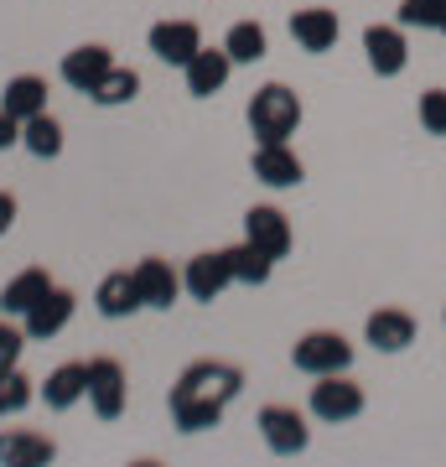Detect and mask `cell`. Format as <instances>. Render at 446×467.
<instances>
[{
  "mask_svg": "<svg viewBox=\"0 0 446 467\" xmlns=\"http://www.w3.org/2000/svg\"><path fill=\"white\" fill-rule=\"evenodd\" d=\"M88 395V364H57L42 379V400H47V410H73V405Z\"/></svg>",
  "mask_w": 446,
  "mask_h": 467,
  "instance_id": "44dd1931",
  "label": "cell"
},
{
  "mask_svg": "<svg viewBox=\"0 0 446 467\" xmlns=\"http://www.w3.org/2000/svg\"><path fill=\"white\" fill-rule=\"evenodd\" d=\"M36 395H42V389H32V379H26L16 364L0 368V416H21Z\"/></svg>",
  "mask_w": 446,
  "mask_h": 467,
  "instance_id": "4316f807",
  "label": "cell"
},
{
  "mask_svg": "<svg viewBox=\"0 0 446 467\" xmlns=\"http://www.w3.org/2000/svg\"><path fill=\"white\" fill-rule=\"evenodd\" d=\"M73 312H78V296H73L67 285H52L47 296H42L32 312L21 317V327H26V337H32V343H47V337H57L67 322H73Z\"/></svg>",
  "mask_w": 446,
  "mask_h": 467,
  "instance_id": "4fadbf2b",
  "label": "cell"
},
{
  "mask_svg": "<svg viewBox=\"0 0 446 467\" xmlns=\"http://www.w3.org/2000/svg\"><path fill=\"white\" fill-rule=\"evenodd\" d=\"M441 322H446V312H441Z\"/></svg>",
  "mask_w": 446,
  "mask_h": 467,
  "instance_id": "836d02e7",
  "label": "cell"
},
{
  "mask_svg": "<svg viewBox=\"0 0 446 467\" xmlns=\"http://www.w3.org/2000/svg\"><path fill=\"white\" fill-rule=\"evenodd\" d=\"M229 285H233V270H229V254H223V250H202V254H192V260H187L182 291L192 301H218Z\"/></svg>",
  "mask_w": 446,
  "mask_h": 467,
  "instance_id": "9c48e42d",
  "label": "cell"
},
{
  "mask_svg": "<svg viewBox=\"0 0 446 467\" xmlns=\"http://www.w3.org/2000/svg\"><path fill=\"white\" fill-rule=\"evenodd\" d=\"M146 47L156 52L161 63L187 67L202 47V32H198V21H156V26L146 32Z\"/></svg>",
  "mask_w": 446,
  "mask_h": 467,
  "instance_id": "7c38bea8",
  "label": "cell"
},
{
  "mask_svg": "<svg viewBox=\"0 0 446 467\" xmlns=\"http://www.w3.org/2000/svg\"><path fill=\"white\" fill-rule=\"evenodd\" d=\"M11 146H21V119L0 109V150H11Z\"/></svg>",
  "mask_w": 446,
  "mask_h": 467,
  "instance_id": "4dcf8cb0",
  "label": "cell"
},
{
  "mask_svg": "<svg viewBox=\"0 0 446 467\" xmlns=\"http://www.w3.org/2000/svg\"><path fill=\"white\" fill-rule=\"evenodd\" d=\"M11 223H16V198H11V192L0 187V239L11 234Z\"/></svg>",
  "mask_w": 446,
  "mask_h": 467,
  "instance_id": "1f68e13d",
  "label": "cell"
},
{
  "mask_svg": "<svg viewBox=\"0 0 446 467\" xmlns=\"http://www.w3.org/2000/svg\"><path fill=\"white\" fill-rule=\"evenodd\" d=\"M249 119V135L254 140H291V135L301 130V99H296V88H285V84H260L254 88V99H249L244 109Z\"/></svg>",
  "mask_w": 446,
  "mask_h": 467,
  "instance_id": "7a4b0ae2",
  "label": "cell"
},
{
  "mask_svg": "<svg viewBox=\"0 0 446 467\" xmlns=\"http://www.w3.org/2000/svg\"><path fill=\"white\" fill-rule=\"evenodd\" d=\"M223 52L233 57V67L239 63H260L264 52H270V36H264L260 21H233L229 36H223Z\"/></svg>",
  "mask_w": 446,
  "mask_h": 467,
  "instance_id": "d4e9b609",
  "label": "cell"
},
{
  "mask_svg": "<svg viewBox=\"0 0 446 467\" xmlns=\"http://www.w3.org/2000/svg\"><path fill=\"white\" fill-rule=\"evenodd\" d=\"M244 239L254 244V250H264L270 260H285V254H291V244H296L291 218H285L281 208H270V202H254V208L244 213Z\"/></svg>",
  "mask_w": 446,
  "mask_h": 467,
  "instance_id": "52a82bcc",
  "label": "cell"
},
{
  "mask_svg": "<svg viewBox=\"0 0 446 467\" xmlns=\"http://www.w3.org/2000/svg\"><path fill=\"white\" fill-rule=\"evenodd\" d=\"M0 109L16 119H32L47 109V78L42 73H16L11 84H5V94H0Z\"/></svg>",
  "mask_w": 446,
  "mask_h": 467,
  "instance_id": "7402d4cb",
  "label": "cell"
},
{
  "mask_svg": "<svg viewBox=\"0 0 446 467\" xmlns=\"http://www.w3.org/2000/svg\"><path fill=\"white\" fill-rule=\"evenodd\" d=\"M135 94H140V73H135V67H109V73H104L99 78V88H94V94H88V99L99 104V109H119V104H130Z\"/></svg>",
  "mask_w": 446,
  "mask_h": 467,
  "instance_id": "484cf974",
  "label": "cell"
},
{
  "mask_svg": "<svg viewBox=\"0 0 446 467\" xmlns=\"http://www.w3.org/2000/svg\"><path fill=\"white\" fill-rule=\"evenodd\" d=\"M239 389H244V374L233 364H223V358H198V364H187L182 379L171 384V400H166L177 431L198 436V431H208V426H218Z\"/></svg>",
  "mask_w": 446,
  "mask_h": 467,
  "instance_id": "6da1fadb",
  "label": "cell"
},
{
  "mask_svg": "<svg viewBox=\"0 0 446 467\" xmlns=\"http://www.w3.org/2000/svg\"><path fill=\"white\" fill-rule=\"evenodd\" d=\"M130 400V384H125V364L119 358H88V405L99 420H119Z\"/></svg>",
  "mask_w": 446,
  "mask_h": 467,
  "instance_id": "8992f818",
  "label": "cell"
},
{
  "mask_svg": "<svg viewBox=\"0 0 446 467\" xmlns=\"http://www.w3.org/2000/svg\"><path fill=\"white\" fill-rule=\"evenodd\" d=\"M291 364L301 374H312V379H322V374H347L353 368V343L343 333H332V327H312V333L296 337Z\"/></svg>",
  "mask_w": 446,
  "mask_h": 467,
  "instance_id": "3957f363",
  "label": "cell"
},
{
  "mask_svg": "<svg viewBox=\"0 0 446 467\" xmlns=\"http://www.w3.org/2000/svg\"><path fill=\"white\" fill-rule=\"evenodd\" d=\"M32 337H26V327H16L11 317H0V368L5 364H21V348H26Z\"/></svg>",
  "mask_w": 446,
  "mask_h": 467,
  "instance_id": "f546056e",
  "label": "cell"
},
{
  "mask_svg": "<svg viewBox=\"0 0 446 467\" xmlns=\"http://www.w3.org/2000/svg\"><path fill=\"white\" fill-rule=\"evenodd\" d=\"M436 32H446V0H441V26H436Z\"/></svg>",
  "mask_w": 446,
  "mask_h": 467,
  "instance_id": "d6a6232c",
  "label": "cell"
},
{
  "mask_svg": "<svg viewBox=\"0 0 446 467\" xmlns=\"http://www.w3.org/2000/svg\"><path fill=\"white\" fill-rule=\"evenodd\" d=\"M260 436L275 457H301V451L312 447V426H306V416H301L296 405H264Z\"/></svg>",
  "mask_w": 446,
  "mask_h": 467,
  "instance_id": "5b68a950",
  "label": "cell"
},
{
  "mask_svg": "<svg viewBox=\"0 0 446 467\" xmlns=\"http://www.w3.org/2000/svg\"><path fill=\"white\" fill-rule=\"evenodd\" d=\"M364 384L353 379V374H322L312 384V416L327 420V426H347V420L364 416Z\"/></svg>",
  "mask_w": 446,
  "mask_h": 467,
  "instance_id": "277c9868",
  "label": "cell"
},
{
  "mask_svg": "<svg viewBox=\"0 0 446 467\" xmlns=\"http://www.w3.org/2000/svg\"><path fill=\"white\" fill-rule=\"evenodd\" d=\"M115 67V52L104 47V42H83V47H73L63 57V67H57V78H63L73 94H94L99 88V78Z\"/></svg>",
  "mask_w": 446,
  "mask_h": 467,
  "instance_id": "8fae6325",
  "label": "cell"
},
{
  "mask_svg": "<svg viewBox=\"0 0 446 467\" xmlns=\"http://www.w3.org/2000/svg\"><path fill=\"white\" fill-rule=\"evenodd\" d=\"M135 291H140V301H146L150 312H171V301L182 296V275L166 265L161 254H146L135 265Z\"/></svg>",
  "mask_w": 446,
  "mask_h": 467,
  "instance_id": "9a60e30c",
  "label": "cell"
},
{
  "mask_svg": "<svg viewBox=\"0 0 446 467\" xmlns=\"http://www.w3.org/2000/svg\"><path fill=\"white\" fill-rule=\"evenodd\" d=\"M229 73H233V57L223 47H198V57L182 67L187 94H192V99H213L218 88L229 84Z\"/></svg>",
  "mask_w": 446,
  "mask_h": 467,
  "instance_id": "e0dca14e",
  "label": "cell"
},
{
  "mask_svg": "<svg viewBox=\"0 0 446 467\" xmlns=\"http://www.w3.org/2000/svg\"><path fill=\"white\" fill-rule=\"evenodd\" d=\"M291 36H296L301 52H332L337 36H343V21H337V11H327V5H306V11L291 16Z\"/></svg>",
  "mask_w": 446,
  "mask_h": 467,
  "instance_id": "2e32d148",
  "label": "cell"
},
{
  "mask_svg": "<svg viewBox=\"0 0 446 467\" xmlns=\"http://www.w3.org/2000/svg\"><path fill=\"white\" fill-rule=\"evenodd\" d=\"M399 26L405 32H436L441 26V0H399Z\"/></svg>",
  "mask_w": 446,
  "mask_h": 467,
  "instance_id": "83f0119b",
  "label": "cell"
},
{
  "mask_svg": "<svg viewBox=\"0 0 446 467\" xmlns=\"http://www.w3.org/2000/svg\"><path fill=\"white\" fill-rule=\"evenodd\" d=\"M415 317L405 312V306H379V312H368L364 322V337H368V348L374 353H405L415 343Z\"/></svg>",
  "mask_w": 446,
  "mask_h": 467,
  "instance_id": "5bb4252c",
  "label": "cell"
},
{
  "mask_svg": "<svg viewBox=\"0 0 446 467\" xmlns=\"http://www.w3.org/2000/svg\"><path fill=\"white\" fill-rule=\"evenodd\" d=\"M229 270H233V285H264L270 281V270H275V260L264 250H254L249 239H239V244H229Z\"/></svg>",
  "mask_w": 446,
  "mask_h": 467,
  "instance_id": "cb8c5ba5",
  "label": "cell"
},
{
  "mask_svg": "<svg viewBox=\"0 0 446 467\" xmlns=\"http://www.w3.org/2000/svg\"><path fill=\"white\" fill-rule=\"evenodd\" d=\"M21 146L32 150L36 161H52V156H63V125L42 109V115L21 119Z\"/></svg>",
  "mask_w": 446,
  "mask_h": 467,
  "instance_id": "603a6c76",
  "label": "cell"
},
{
  "mask_svg": "<svg viewBox=\"0 0 446 467\" xmlns=\"http://www.w3.org/2000/svg\"><path fill=\"white\" fill-rule=\"evenodd\" d=\"M415 115H420L426 135H446V88H426L420 104H415Z\"/></svg>",
  "mask_w": 446,
  "mask_h": 467,
  "instance_id": "f1b7e54d",
  "label": "cell"
},
{
  "mask_svg": "<svg viewBox=\"0 0 446 467\" xmlns=\"http://www.w3.org/2000/svg\"><path fill=\"white\" fill-rule=\"evenodd\" d=\"M47 291H52V275L42 265H26L21 275H11V281L0 285V317H26Z\"/></svg>",
  "mask_w": 446,
  "mask_h": 467,
  "instance_id": "ac0fdd59",
  "label": "cell"
},
{
  "mask_svg": "<svg viewBox=\"0 0 446 467\" xmlns=\"http://www.w3.org/2000/svg\"><path fill=\"white\" fill-rule=\"evenodd\" d=\"M94 306H99V317H109V322L140 312L146 301H140V291H135V270H109V275L99 281V291H94Z\"/></svg>",
  "mask_w": 446,
  "mask_h": 467,
  "instance_id": "ffe728a7",
  "label": "cell"
},
{
  "mask_svg": "<svg viewBox=\"0 0 446 467\" xmlns=\"http://www.w3.org/2000/svg\"><path fill=\"white\" fill-rule=\"evenodd\" d=\"M249 167H254V177L264 187H275V192L301 187V177H306V167H301V156L291 150V140H264V146H254Z\"/></svg>",
  "mask_w": 446,
  "mask_h": 467,
  "instance_id": "30bf717a",
  "label": "cell"
},
{
  "mask_svg": "<svg viewBox=\"0 0 446 467\" xmlns=\"http://www.w3.org/2000/svg\"><path fill=\"white\" fill-rule=\"evenodd\" d=\"M57 457V441L42 431H0V467H42Z\"/></svg>",
  "mask_w": 446,
  "mask_h": 467,
  "instance_id": "d6986e66",
  "label": "cell"
},
{
  "mask_svg": "<svg viewBox=\"0 0 446 467\" xmlns=\"http://www.w3.org/2000/svg\"><path fill=\"white\" fill-rule=\"evenodd\" d=\"M364 57L368 67L379 73V78H399L405 73V63H410V42H405V26H384V21H374V26H364Z\"/></svg>",
  "mask_w": 446,
  "mask_h": 467,
  "instance_id": "ba28073f",
  "label": "cell"
}]
</instances>
